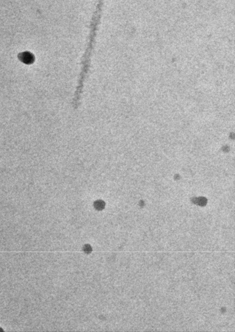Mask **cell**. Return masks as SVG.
<instances>
[{"label": "cell", "mask_w": 235, "mask_h": 332, "mask_svg": "<svg viewBox=\"0 0 235 332\" xmlns=\"http://www.w3.org/2000/svg\"><path fill=\"white\" fill-rule=\"evenodd\" d=\"M21 60L25 63H30L33 61V56L28 53H25L22 55Z\"/></svg>", "instance_id": "1"}]
</instances>
